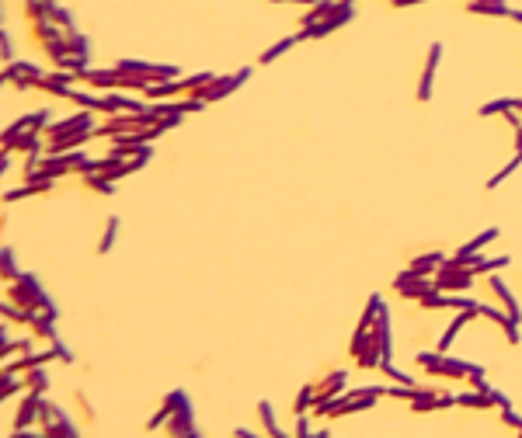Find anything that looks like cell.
I'll list each match as a JSON object with an SVG mask.
<instances>
[{
    "label": "cell",
    "mask_w": 522,
    "mask_h": 438,
    "mask_svg": "<svg viewBox=\"0 0 522 438\" xmlns=\"http://www.w3.org/2000/svg\"><path fill=\"white\" fill-rule=\"evenodd\" d=\"M115 230H118V219H108V226H104V240H102V247H98V251H108V247H111Z\"/></svg>",
    "instance_id": "ffe728a7"
},
{
    "label": "cell",
    "mask_w": 522,
    "mask_h": 438,
    "mask_svg": "<svg viewBox=\"0 0 522 438\" xmlns=\"http://www.w3.org/2000/svg\"><path fill=\"white\" fill-rule=\"evenodd\" d=\"M313 438H331V432H327V428H320V432H313Z\"/></svg>",
    "instance_id": "f1b7e54d"
},
{
    "label": "cell",
    "mask_w": 522,
    "mask_h": 438,
    "mask_svg": "<svg viewBox=\"0 0 522 438\" xmlns=\"http://www.w3.org/2000/svg\"><path fill=\"white\" fill-rule=\"evenodd\" d=\"M439 60H442V42H432V49H428V60H425V70H421V77H418V101L425 104V101H432V84H435V70H439Z\"/></svg>",
    "instance_id": "8992f818"
},
{
    "label": "cell",
    "mask_w": 522,
    "mask_h": 438,
    "mask_svg": "<svg viewBox=\"0 0 522 438\" xmlns=\"http://www.w3.org/2000/svg\"><path fill=\"white\" fill-rule=\"evenodd\" d=\"M233 435H237V438H258V435H251V432H247V428H237V432H233Z\"/></svg>",
    "instance_id": "83f0119b"
},
{
    "label": "cell",
    "mask_w": 522,
    "mask_h": 438,
    "mask_svg": "<svg viewBox=\"0 0 522 438\" xmlns=\"http://www.w3.org/2000/svg\"><path fill=\"white\" fill-rule=\"evenodd\" d=\"M313 400H317V386H303V390L296 393V414L313 411Z\"/></svg>",
    "instance_id": "d6986e66"
},
{
    "label": "cell",
    "mask_w": 522,
    "mask_h": 438,
    "mask_svg": "<svg viewBox=\"0 0 522 438\" xmlns=\"http://www.w3.org/2000/svg\"><path fill=\"white\" fill-rule=\"evenodd\" d=\"M296 42H307V28H300L296 35H286V39H279L272 49H265V53H261V63H275V60H279V56H286Z\"/></svg>",
    "instance_id": "8fae6325"
},
{
    "label": "cell",
    "mask_w": 522,
    "mask_h": 438,
    "mask_svg": "<svg viewBox=\"0 0 522 438\" xmlns=\"http://www.w3.org/2000/svg\"><path fill=\"white\" fill-rule=\"evenodd\" d=\"M502 418H505V425H509V428H516V432H522V414H516L512 407H505V411H502Z\"/></svg>",
    "instance_id": "44dd1931"
},
{
    "label": "cell",
    "mask_w": 522,
    "mask_h": 438,
    "mask_svg": "<svg viewBox=\"0 0 522 438\" xmlns=\"http://www.w3.org/2000/svg\"><path fill=\"white\" fill-rule=\"evenodd\" d=\"M345 390H348V372H345V369L327 372V376L317 383V400H313V407H317V404H327V400H334V397H341Z\"/></svg>",
    "instance_id": "52a82bcc"
},
{
    "label": "cell",
    "mask_w": 522,
    "mask_h": 438,
    "mask_svg": "<svg viewBox=\"0 0 522 438\" xmlns=\"http://www.w3.org/2000/svg\"><path fill=\"white\" fill-rule=\"evenodd\" d=\"M491 400H495V407H502V411H505V407H512V404H509V397H505L502 390H495V386H491Z\"/></svg>",
    "instance_id": "603a6c76"
},
{
    "label": "cell",
    "mask_w": 522,
    "mask_h": 438,
    "mask_svg": "<svg viewBox=\"0 0 522 438\" xmlns=\"http://www.w3.org/2000/svg\"><path fill=\"white\" fill-rule=\"evenodd\" d=\"M258 414H261V421H265L268 438H286L282 432H279V425H275V411H272V404H268V400H261V404H258Z\"/></svg>",
    "instance_id": "e0dca14e"
},
{
    "label": "cell",
    "mask_w": 522,
    "mask_h": 438,
    "mask_svg": "<svg viewBox=\"0 0 522 438\" xmlns=\"http://www.w3.org/2000/svg\"><path fill=\"white\" fill-rule=\"evenodd\" d=\"M516 153L522 157V129H516Z\"/></svg>",
    "instance_id": "4316f807"
},
{
    "label": "cell",
    "mask_w": 522,
    "mask_h": 438,
    "mask_svg": "<svg viewBox=\"0 0 522 438\" xmlns=\"http://www.w3.org/2000/svg\"><path fill=\"white\" fill-rule=\"evenodd\" d=\"M272 4H300V7H313L317 0H272Z\"/></svg>",
    "instance_id": "d4e9b609"
},
{
    "label": "cell",
    "mask_w": 522,
    "mask_h": 438,
    "mask_svg": "<svg viewBox=\"0 0 522 438\" xmlns=\"http://www.w3.org/2000/svg\"><path fill=\"white\" fill-rule=\"evenodd\" d=\"M509 21H519V25H522V11H519V7H512V11H509Z\"/></svg>",
    "instance_id": "484cf974"
},
{
    "label": "cell",
    "mask_w": 522,
    "mask_h": 438,
    "mask_svg": "<svg viewBox=\"0 0 522 438\" xmlns=\"http://www.w3.org/2000/svg\"><path fill=\"white\" fill-rule=\"evenodd\" d=\"M247 77H251V70H237V74H230V77H212L206 88L192 90V97H199V101H219V97L233 94Z\"/></svg>",
    "instance_id": "277c9868"
},
{
    "label": "cell",
    "mask_w": 522,
    "mask_h": 438,
    "mask_svg": "<svg viewBox=\"0 0 522 438\" xmlns=\"http://www.w3.org/2000/svg\"><path fill=\"white\" fill-rule=\"evenodd\" d=\"M442 261H446V258H442L439 251H432V254H418V258L408 264V268H411L415 275H435V271L442 268Z\"/></svg>",
    "instance_id": "4fadbf2b"
},
{
    "label": "cell",
    "mask_w": 522,
    "mask_h": 438,
    "mask_svg": "<svg viewBox=\"0 0 522 438\" xmlns=\"http://www.w3.org/2000/svg\"><path fill=\"white\" fill-rule=\"evenodd\" d=\"M481 317H488L491 324H498L502 331H505V338H509V345H519V324L505 313V310H498V306H491V303H481V310H477Z\"/></svg>",
    "instance_id": "9c48e42d"
},
{
    "label": "cell",
    "mask_w": 522,
    "mask_h": 438,
    "mask_svg": "<svg viewBox=\"0 0 522 438\" xmlns=\"http://www.w3.org/2000/svg\"><path fill=\"white\" fill-rule=\"evenodd\" d=\"M348 21H355V0H338V7H334L324 21H317V25L307 28V39H324V35L338 32V28L348 25Z\"/></svg>",
    "instance_id": "3957f363"
},
{
    "label": "cell",
    "mask_w": 522,
    "mask_h": 438,
    "mask_svg": "<svg viewBox=\"0 0 522 438\" xmlns=\"http://www.w3.org/2000/svg\"><path fill=\"white\" fill-rule=\"evenodd\" d=\"M456 404L460 407H477V411H488V407H495V400H491V390L484 393V390H477V393H456Z\"/></svg>",
    "instance_id": "5bb4252c"
},
{
    "label": "cell",
    "mask_w": 522,
    "mask_h": 438,
    "mask_svg": "<svg viewBox=\"0 0 522 438\" xmlns=\"http://www.w3.org/2000/svg\"><path fill=\"white\" fill-rule=\"evenodd\" d=\"M296 438H313L310 425H307V414H300V421H296Z\"/></svg>",
    "instance_id": "7402d4cb"
},
{
    "label": "cell",
    "mask_w": 522,
    "mask_h": 438,
    "mask_svg": "<svg viewBox=\"0 0 522 438\" xmlns=\"http://www.w3.org/2000/svg\"><path fill=\"white\" fill-rule=\"evenodd\" d=\"M488 285H491V292L498 296V303H502V310H505V313H509V317H512V320L519 324V320H522V306H519V299L512 296V289L505 285V278H502V275L495 271V275H488Z\"/></svg>",
    "instance_id": "ba28073f"
},
{
    "label": "cell",
    "mask_w": 522,
    "mask_h": 438,
    "mask_svg": "<svg viewBox=\"0 0 522 438\" xmlns=\"http://www.w3.org/2000/svg\"><path fill=\"white\" fill-rule=\"evenodd\" d=\"M418 365L432 376H442V379H470L481 365L477 362H467V358H449V351H421L418 355Z\"/></svg>",
    "instance_id": "6da1fadb"
},
{
    "label": "cell",
    "mask_w": 522,
    "mask_h": 438,
    "mask_svg": "<svg viewBox=\"0 0 522 438\" xmlns=\"http://www.w3.org/2000/svg\"><path fill=\"white\" fill-rule=\"evenodd\" d=\"M334 7H338V0H317L310 11H307V14L300 18V21H303V28H310V25H317V21H324V18H327V14H331Z\"/></svg>",
    "instance_id": "9a60e30c"
},
{
    "label": "cell",
    "mask_w": 522,
    "mask_h": 438,
    "mask_svg": "<svg viewBox=\"0 0 522 438\" xmlns=\"http://www.w3.org/2000/svg\"><path fill=\"white\" fill-rule=\"evenodd\" d=\"M474 271L470 268H460V264H449V258L442 261V268L432 275V282H435V289L439 292H467L470 285H474Z\"/></svg>",
    "instance_id": "7a4b0ae2"
},
{
    "label": "cell",
    "mask_w": 522,
    "mask_h": 438,
    "mask_svg": "<svg viewBox=\"0 0 522 438\" xmlns=\"http://www.w3.org/2000/svg\"><path fill=\"white\" fill-rule=\"evenodd\" d=\"M509 4L505 0H470L467 14H484V18H509Z\"/></svg>",
    "instance_id": "7c38bea8"
},
{
    "label": "cell",
    "mask_w": 522,
    "mask_h": 438,
    "mask_svg": "<svg viewBox=\"0 0 522 438\" xmlns=\"http://www.w3.org/2000/svg\"><path fill=\"white\" fill-rule=\"evenodd\" d=\"M519 164H522V157L516 153V157H512V160H509V164H505V167H502L498 174H495V177H488V188H502V184H505L509 177H512L516 171H519Z\"/></svg>",
    "instance_id": "ac0fdd59"
},
{
    "label": "cell",
    "mask_w": 522,
    "mask_h": 438,
    "mask_svg": "<svg viewBox=\"0 0 522 438\" xmlns=\"http://www.w3.org/2000/svg\"><path fill=\"white\" fill-rule=\"evenodd\" d=\"M502 268H509V258L502 254V258H477L474 261V275H495V271H502Z\"/></svg>",
    "instance_id": "2e32d148"
},
{
    "label": "cell",
    "mask_w": 522,
    "mask_h": 438,
    "mask_svg": "<svg viewBox=\"0 0 522 438\" xmlns=\"http://www.w3.org/2000/svg\"><path fill=\"white\" fill-rule=\"evenodd\" d=\"M394 289H397L404 299H421L425 292L435 289V282H432V275H415L411 268H404V271L394 278Z\"/></svg>",
    "instance_id": "5b68a950"
},
{
    "label": "cell",
    "mask_w": 522,
    "mask_h": 438,
    "mask_svg": "<svg viewBox=\"0 0 522 438\" xmlns=\"http://www.w3.org/2000/svg\"><path fill=\"white\" fill-rule=\"evenodd\" d=\"M509 111H522V97H495V101H484L477 108L481 118H488V115H509Z\"/></svg>",
    "instance_id": "30bf717a"
},
{
    "label": "cell",
    "mask_w": 522,
    "mask_h": 438,
    "mask_svg": "<svg viewBox=\"0 0 522 438\" xmlns=\"http://www.w3.org/2000/svg\"><path fill=\"white\" fill-rule=\"evenodd\" d=\"M394 7H415V4H428V0H390Z\"/></svg>",
    "instance_id": "cb8c5ba5"
}]
</instances>
